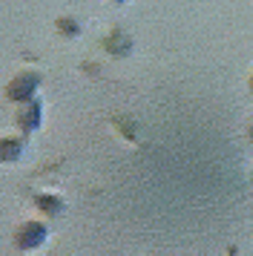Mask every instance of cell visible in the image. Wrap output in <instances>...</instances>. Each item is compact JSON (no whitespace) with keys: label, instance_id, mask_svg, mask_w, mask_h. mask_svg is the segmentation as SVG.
Wrapping results in <instances>:
<instances>
[{"label":"cell","instance_id":"4","mask_svg":"<svg viewBox=\"0 0 253 256\" xmlns=\"http://www.w3.org/2000/svg\"><path fill=\"white\" fill-rule=\"evenodd\" d=\"M118 3H121V0H118Z\"/></svg>","mask_w":253,"mask_h":256},{"label":"cell","instance_id":"1","mask_svg":"<svg viewBox=\"0 0 253 256\" xmlns=\"http://www.w3.org/2000/svg\"><path fill=\"white\" fill-rule=\"evenodd\" d=\"M38 86V75H20L18 81L9 86V98L12 101H29Z\"/></svg>","mask_w":253,"mask_h":256},{"label":"cell","instance_id":"3","mask_svg":"<svg viewBox=\"0 0 253 256\" xmlns=\"http://www.w3.org/2000/svg\"><path fill=\"white\" fill-rule=\"evenodd\" d=\"M18 121H20L26 130H34L38 124H40V104H34L32 98H29V101H26V106L18 112Z\"/></svg>","mask_w":253,"mask_h":256},{"label":"cell","instance_id":"2","mask_svg":"<svg viewBox=\"0 0 253 256\" xmlns=\"http://www.w3.org/2000/svg\"><path fill=\"white\" fill-rule=\"evenodd\" d=\"M44 236H46V228L32 222V224H26V228L18 233V244H20V248H34V244L44 242Z\"/></svg>","mask_w":253,"mask_h":256}]
</instances>
